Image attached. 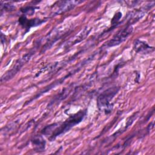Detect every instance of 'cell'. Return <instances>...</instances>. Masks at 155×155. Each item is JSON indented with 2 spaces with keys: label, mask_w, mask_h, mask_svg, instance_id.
Segmentation results:
<instances>
[{
  "label": "cell",
  "mask_w": 155,
  "mask_h": 155,
  "mask_svg": "<svg viewBox=\"0 0 155 155\" xmlns=\"http://www.w3.org/2000/svg\"><path fill=\"white\" fill-rule=\"evenodd\" d=\"M58 124V123H54V124H52L51 125L46 126L41 131L42 134L46 136H48V135L50 136L53 132V131L54 130V129L56 128Z\"/></svg>",
  "instance_id": "9"
},
{
  "label": "cell",
  "mask_w": 155,
  "mask_h": 155,
  "mask_svg": "<svg viewBox=\"0 0 155 155\" xmlns=\"http://www.w3.org/2000/svg\"><path fill=\"white\" fill-rule=\"evenodd\" d=\"M121 16H122V13H120V12L117 13L114 15V16L113 17V19H112V21H111V24H112V25L115 24L119 20V19H120V18Z\"/></svg>",
  "instance_id": "12"
},
{
  "label": "cell",
  "mask_w": 155,
  "mask_h": 155,
  "mask_svg": "<svg viewBox=\"0 0 155 155\" xmlns=\"http://www.w3.org/2000/svg\"><path fill=\"white\" fill-rule=\"evenodd\" d=\"M81 1H65L58 2V7L53 12L54 15H61L67 11L73 9L77 5L80 4Z\"/></svg>",
  "instance_id": "5"
},
{
  "label": "cell",
  "mask_w": 155,
  "mask_h": 155,
  "mask_svg": "<svg viewBox=\"0 0 155 155\" xmlns=\"http://www.w3.org/2000/svg\"><path fill=\"white\" fill-rule=\"evenodd\" d=\"M33 149L37 152H42L45 148V140L41 136H35L31 140Z\"/></svg>",
  "instance_id": "8"
},
{
  "label": "cell",
  "mask_w": 155,
  "mask_h": 155,
  "mask_svg": "<svg viewBox=\"0 0 155 155\" xmlns=\"http://www.w3.org/2000/svg\"><path fill=\"white\" fill-rule=\"evenodd\" d=\"M133 31V28L131 25H129L125 27L124 28L119 31L117 34H116L113 38L110 39L107 43L108 47H111L116 46L125 41L128 37L131 35Z\"/></svg>",
  "instance_id": "4"
},
{
  "label": "cell",
  "mask_w": 155,
  "mask_h": 155,
  "mask_svg": "<svg viewBox=\"0 0 155 155\" xmlns=\"http://www.w3.org/2000/svg\"><path fill=\"white\" fill-rule=\"evenodd\" d=\"M133 49L136 52L143 54L151 53L154 50L153 47L149 45L145 41L138 39L135 40L133 43Z\"/></svg>",
  "instance_id": "6"
},
{
  "label": "cell",
  "mask_w": 155,
  "mask_h": 155,
  "mask_svg": "<svg viewBox=\"0 0 155 155\" xmlns=\"http://www.w3.org/2000/svg\"><path fill=\"white\" fill-rule=\"evenodd\" d=\"M35 50H31L28 53L25 54L22 57H21L20 59H19L13 65L12 68L7 71L6 73H5L1 79V81L2 82H6L11 79H12L18 73V71L21 69V68L23 67V65L27 62L33 54H35Z\"/></svg>",
  "instance_id": "3"
},
{
  "label": "cell",
  "mask_w": 155,
  "mask_h": 155,
  "mask_svg": "<svg viewBox=\"0 0 155 155\" xmlns=\"http://www.w3.org/2000/svg\"><path fill=\"white\" fill-rule=\"evenodd\" d=\"M45 22L44 20L41 19H28L25 16H21L19 19V24L25 28V29H30L32 27H36L38 26L42 23Z\"/></svg>",
  "instance_id": "7"
},
{
  "label": "cell",
  "mask_w": 155,
  "mask_h": 155,
  "mask_svg": "<svg viewBox=\"0 0 155 155\" xmlns=\"http://www.w3.org/2000/svg\"><path fill=\"white\" fill-rule=\"evenodd\" d=\"M119 87H113L104 90L97 97V105L99 110L105 114H109L113 109V104L110 103L115 95L118 93Z\"/></svg>",
  "instance_id": "2"
},
{
  "label": "cell",
  "mask_w": 155,
  "mask_h": 155,
  "mask_svg": "<svg viewBox=\"0 0 155 155\" xmlns=\"http://www.w3.org/2000/svg\"><path fill=\"white\" fill-rule=\"evenodd\" d=\"M35 8L31 6H30V7L28 6L23 8H21V12L24 14H27L29 15H32L35 13Z\"/></svg>",
  "instance_id": "10"
},
{
  "label": "cell",
  "mask_w": 155,
  "mask_h": 155,
  "mask_svg": "<svg viewBox=\"0 0 155 155\" xmlns=\"http://www.w3.org/2000/svg\"><path fill=\"white\" fill-rule=\"evenodd\" d=\"M1 6H2V7H3V8H2V10L4 9L5 11H8V12L13 11L15 8V7H14L13 5H10V4H5L4 5H1Z\"/></svg>",
  "instance_id": "11"
},
{
  "label": "cell",
  "mask_w": 155,
  "mask_h": 155,
  "mask_svg": "<svg viewBox=\"0 0 155 155\" xmlns=\"http://www.w3.org/2000/svg\"><path fill=\"white\" fill-rule=\"evenodd\" d=\"M87 113L86 110H80L74 114L70 116L65 121L61 124H58L52 134L50 136L49 139L53 140L61 134H64L73 127L76 124L80 123Z\"/></svg>",
  "instance_id": "1"
}]
</instances>
